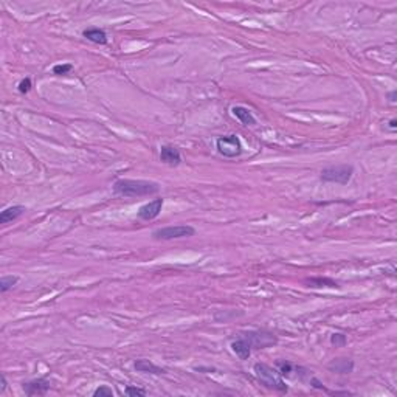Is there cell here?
Masks as SVG:
<instances>
[{
	"mask_svg": "<svg viewBox=\"0 0 397 397\" xmlns=\"http://www.w3.org/2000/svg\"><path fill=\"white\" fill-rule=\"evenodd\" d=\"M276 365H278V368H280L281 376H290V372H292V369H293L292 363H289L287 360H286V362H284V360H280V362H276Z\"/></svg>",
	"mask_w": 397,
	"mask_h": 397,
	"instance_id": "19",
	"label": "cell"
},
{
	"mask_svg": "<svg viewBox=\"0 0 397 397\" xmlns=\"http://www.w3.org/2000/svg\"><path fill=\"white\" fill-rule=\"evenodd\" d=\"M346 341H347L346 335H343V334H332L331 335V343L335 344V346H344Z\"/></svg>",
	"mask_w": 397,
	"mask_h": 397,
	"instance_id": "22",
	"label": "cell"
},
{
	"mask_svg": "<svg viewBox=\"0 0 397 397\" xmlns=\"http://www.w3.org/2000/svg\"><path fill=\"white\" fill-rule=\"evenodd\" d=\"M19 278L17 276H2V280H0V292L2 293H7L10 289H13L16 284H17Z\"/></svg>",
	"mask_w": 397,
	"mask_h": 397,
	"instance_id": "17",
	"label": "cell"
},
{
	"mask_svg": "<svg viewBox=\"0 0 397 397\" xmlns=\"http://www.w3.org/2000/svg\"><path fill=\"white\" fill-rule=\"evenodd\" d=\"M73 65L71 64H59L53 67V73L58 74V76H62V74H67L68 71H71Z\"/></svg>",
	"mask_w": 397,
	"mask_h": 397,
	"instance_id": "20",
	"label": "cell"
},
{
	"mask_svg": "<svg viewBox=\"0 0 397 397\" xmlns=\"http://www.w3.org/2000/svg\"><path fill=\"white\" fill-rule=\"evenodd\" d=\"M255 374L258 377V380L270 388V389H276V391H281V392H287V385L286 382L283 380V376H281V372L275 368H271L265 363H256L255 365Z\"/></svg>",
	"mask_w": 397,
	"mask_h": 397,
	"instance_id": "2",
	"label": "cell"
},
{
	"mask_svg": "<svg viewBox=\"0 0 397 397\" xmlns=\"http://www.w3.org/2000/svg\"><path fill=\"white\" fill-rule=\"evenodd\" d=\"M244 338L248 341L252 347H256V349H264V347L273 346L278 343V337L271 332L267 331H250L245 332Z\"/></svg>",
	"mask_w": 397,
	"mask_h": 397,
	"instance_id": "6",
	"label": "cell"
},
{
	"mask_svg": "<svg viewBox=\"0 0 397 397\" xmlns=\"http://www.w3.org/2000/svg\"><path fill=\"white\" fill-rule=\"evenodd\" d=\"M23 213H25V207H22V205L10 207V208H7V210H4L2 213H0V223H2V225H7L8 222L16 220Z\"/></svg>",
	"mask_w": 397,
	"mask_h": 397,
	"instance_id": "15",
	"label": "cell"
},
{
	"mask_svg": "<svg viewBox=\"0 0 397 397\" xmlns=\"http://www.w3.org/2000/svg\"><path fill=\"white\" fill-rule=\"evenodd\" d=\"M194 234H195V230L191 225H172V227L158 228L152 233L154 239H157V241H172V239H180V237H189Z\"/></svg>",
	"mask_w": 397,
	"mask_h": 397,
	"instance_id": "4",
	"label": "cell"
},
{
	"mask_svg": "<svg viewBox=\"0 0 397 397\" xmlns=\"http://www.w3.org/2000/svg\"><path fill=\"white\" fill-rule=\"evenodd\" d=\"M306 283L309 284V287H338V284L331 280V278H309L306 280Z\"/></svg>",
	"mask_w": 397,
	"mask_h": 397,
	"instance_id": "16",
	"label": "cell"
},
{
	"mask_svg": "<svg viewBox=\"0 0 397 397\" xmlns=\"http://www.w3.org/2000/svg\"><path fill=\"white\" fill-rule=\"evenodd\" d=\"M7 389V379L5 376H2V386H0V392H4Z\"/></svg>",
	"mask_w": 397,
	"mask_h": 397,
	"instance_id": "25",
	"label": "cell"
},
{
	"mask_svg": "<svg viewBox=\"0 0 397 397\" xmlns=\"http://www.w3.org/2000/svg\"><path fill=\"white\" fill-rule=\"evenodd\" d=\"M388 96H389V103H395V96H397V93H395V92H391Z\"/></svg>",
	"mask_w": 397,
	"mask_h": 397,
	"instance_id": "26",
	"label": "cell"
},
{
	"mask_svg": "<svg viewBox=\"0 0 397 397\" xmlns=\"http://www.w3.org/2000/svg\"><path fill=\"white\" fill-rule=\"evenodd\" d=\"M354 174L352 165H338V166H329L321 171V180L328 183H340L346 185L351 180Z\"/></svg>",
	"mask_w": 397,
	"mask_h": 397,
	"instance_id": "3",
	"label": "cell"
},
{
	"mask_svg": "<svg viewBox=\"0 0 397 397\" xmlns=\"http://www.w3.org/2000/svg\"><path fill=\"white\" fill-rule=\"evenodd\" d=\"M83 36H84L87 41H90V42H93V44H98V45H106V44H107V34H106V31L101 30V28H96V27L87 28V30L83 31Z\"/></svg>",
	"mask_w": 397,
	"mask_h": 397,
	"instance_id": "13",
	"label": "cell"
},
{
	"mask_svg": "<svg viewBox=\"0 0 397 397\" xmlns=\"http://www.w3.org/2000/svg\"><path fill=\"white\" fill-rule=\"evenodd\" d=\"M231 349L241 360H247L252 355V346L248 344V341L244 337L231 343Z\"/></svg>",
	"mask_w": 397,
	"mask_h": 397,
	"instance_id": "12",
	"label": "cell"
},
{
	"mask_svg": "<svg viewBox=\"0 0 397 397\" xmlns=\"http://www.w3.org/2000/svg\"><path fill=\"white\" fill-rule=\"evenodd\" d=\"M160 191L158 183L149 180H134V179H118L113 183V192L124 197H141L151 195Z\"/></svg>",
	"mask_w": 397,
	"mask_h": 397,
	"instance_id": "1",
	"label": "cell"
},
{
	"mask_svg": "<svg viewBox=\"0 0 397 397\" xmlns=\"http://www.w3.org/2000/svg\"><path fill=\"white\" fill-rule=\"evenodd\" d=\"M31 90V80L30 78H23L19 83V92L20 93H28Z\"/></svg>",
	"mask_w": 397,
	"mask_h": 397,
	"instance_id": "23",
	"label": "cell"
},
{
	"mask_svg": "<svg viewBox=\"0 0 397 397\" xmlns=\"http://www.w3.org/2000/svg\"><path fill=\"white\" fill-rule=\"evenodd\" d=\"M162 207H163V198H154V201H151L149 204H144L143 207H140L138 217L141 220H154L160 214Z\"/></svg>",
	"mask_w": 397,
	"mask_h": 397,
	"instance_id": "7",
	"label": "cell"
},
{
	"mask_svg": "<svg viewBox=\"0 0 397 397\" xmlns=\"http://www.w3.org/2000/svg\"><path fill=\"white\" fill-rule=\"evenodd\" d=\"M160 160L169 166H179L182 163V155L179 152L177 147L174 146H169V144H165L162 146L160 149Z\"/></svg>",
	"mask_w": 397,
	"mask_h": 397,
	"instance_id": "9",
	"label": "cell"
},
{
	"mask_svg": "<svg viewBox=\"0 0 397 397\" xmlns=\"http://www.w3.org/2000/svg\"><path fill=\"white\" fill-rule=\"evenodd\" d=\"M134 368L138 371V372H147V374H155V376H162L166 372V369L154 365L151 360H137L134 363Z\"/></svg>",
	"mask_w": 397,
	"mask_h": 397,
	"instance_id": "11",
	"label": "cell"
},
{
	"mask_svg": "<svg viewBox=\"0 0 397 397\" xmlns=\"http://www.w3.org/2000/svg\"><path fill=\"white\" fill-rule=\"evenodd\" d=\"M93 395H95V397H112V395H113V391H112L110 386H107V385H101L99 388L95 389Z\"/></svg>",
	"mask_w": 397,
	"mask_h": 397,
	"instance_id": "18",
	"label": "cell"
},
{
	"mask_svg": "<svg viewBox=\"0 0 397 397\" xmlns=\"http://www.w3.org/2000/svg\"><path fill=\"white\" fill-rule=\"evenodd\" d=\"M328 369L332 372H337V374H351L354 371V362L351 359H344V357L334 359L328 365Z\"/></svg>",
	"mask_w": 397,
	"mask_h": 397,
	"instance_id": "10",
	"label": "cell"
},
{
	"mask_svg": "<svg viewBox=\"0 0 397 397\" xmlns=\"http://www.w3.org/2000/svg\"><path fill=\"white\" fill-rule=\"evenodd\" d=\"M22 388L27 395H44L50 389V382L47 379H34L30 382H23Z\"/></svg>",
	"mask_w": 397,
	"mask_h": 397,
	"instance_id": "8",
	"label": "cell"
},
{
	"mask_svg": "<svg viewBox=\"0 0 397 397\" xmlns=\"http://www.w3.org/2000/svg\"><path fill=\"white\" fill-rule=\"evenodd\" d=\"M217 151L220 155L234 158L242 154V144L237 135H225L217 140Z\"/></svg>",
	"mask_w": 397,
	"mask_h": 397,
	"instance_id": "5",
	"label": "cell"
},
{
	"mask_svg": "<svg viewBox=\"0 0 397 397\" xmlns=\"http://www.w3.org/2000/svg\"><path fill=\"white\" fill-rule=\"evenodd\" d=\"M231 112L242 124H245V126H253V124H256V118L253 116V113L244 106H234L231 109Z\"/></svg>",
	"mask_w": 397,
	"mask_h": 397,
	"instance_id": "14",
	"label": "cell"
},
{
	"mask_svg": "<svg viewBox=\"0 0 397 397\" xmlns=\"http://www.w3.org/2000/svg\"><path fill=\"white\" fill-rule=\"evenodd\" d=\"M395 128H397V120L392 118V120L389 121V129H391V131H395Z\"/></svg>",
	"mask_w": 397,
	"mask_h": 397,
	"instance_id": "24",
	"label": "cell"
},
{
	"mask_svg": "<svg viewBox=\"0 0 397 397\" xmlns=\"http://www.w3.org/2000/svg\"><path fill=\"white\" fill-rule=\"evenodd\" d=\"M124 392H126L128 395H146V389L143 388H138V386H126V389H124Z\"/></svg>",
	"mask_w": 397,
	"mask_h": 397,
	"instance_id": "21",
	"label": "cell"
}]
</instances>
